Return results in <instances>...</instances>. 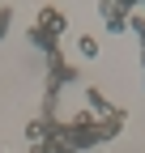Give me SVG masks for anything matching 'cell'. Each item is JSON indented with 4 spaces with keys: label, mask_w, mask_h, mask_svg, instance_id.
<instances>
[{
    "label": "cell",
    "mask_w": 145,
    "mask_h": 153,
    "mask_svg": "<svg viewBox=\"0 0 145 153\" xmlns=\"http://www.w3.org/2000/svg\"><path fill=\"white\" fill-rule=\"evenodd\" d=\"M60 34H64V17H60L56 9H43L39 17H34V26H30V43L39 47L43 55H56V51H60V47H56Z\"/></svg>",
    "instance_id": "obj_1"
},
{
    "label": "cell",
    "mask_w": 145,
    "mask_h": 153,
    "mask_svg": "<svg viewBox=\"0 0 145 153\" xmlns=\"http://www.w3.org/2000/svg\"><path fill=\"white\" fill-rule=\"evenodd\" d=\"M98 17L107 22V30H128V9L120 0H98Z\"/></svg>",
    "instance_id": "obj_2"
},
{
    "label": "cell",
    "mask_w": 145,
    "mask_h": 153,
    "mask_svg": "<svg viewBox=\"0 0 145 153\" xmlns=\"http://www.w3.org/2000/svg\"><path fill=\"white\" fill-rule=\"evenodd\" d=\"M77 51L85 55V60H94V55H98V38H90V34H81V38H77Z\"/></svg>",
    "instance_id": "obj_3"
},
{
    "label": "cell",
    "mask_w": 145,
    "mask_h": 153,
    "mask_svg": "<svg viewBox=\"0 0 145 153\" xmlns=\"http://www.w3.org/2000/svg\"><path fill=\"white\" fill-rule=\"evenodd\" d=\"M9 26H13V9H9V4H0V38L9 34Z\"/></svg>",
    "instance_id": "obj_4"
},
{
    "label": "cell",
    "mask_w": 145,
    "mask_h": 153,
    "mask_svg": "<svg viewBox=\"0 0 145 153\" xmlns=\"http://www.w3.org/2000/svg\"><path fill=\"white\" fill-rule=\"evenodd\" d=\"M120 4H124V9H132V4H137V0H120ZM141 4H145V0H141Z\"/></svg>",
    "instance_id": "obj_5"
}]
</instances>
